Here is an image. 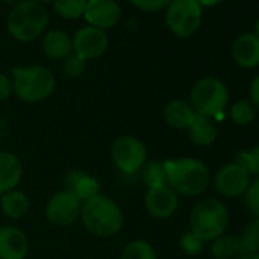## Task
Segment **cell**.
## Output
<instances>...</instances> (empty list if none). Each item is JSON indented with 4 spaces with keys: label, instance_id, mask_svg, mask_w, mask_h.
<instances>
[{
    "label": "cell",
    "instance_id": "6da1fadb",
    "mask_svg": "<svg viewBox=\"0 0 259 259\" xmlns=\"http://www.w3.org/2000/svg\"><path fill=\"white\" fill-rule=\"evenodd\" d=\"M168 186L180 195L195 197L206 191L210 176L207 166L194 157L165 160Z\"/></svg>",
    "mask_w": 259,
    "mask_h": 259
},
{
    "label": "cell",
    "instance_id": "7a4b0ae2",
    "mask_svg": "<svg viewBox=\"0 0 259 259\" xmlns=\"http://www.w3.org/2000/svg\"><path fill=\"white\" fill-rule=\"evenodd\" d=\"M79 218L85 230L99 238L113 236L123 226L120 207L111 198L101 194L82 203Z\"/></svg>",
    "mask_w": 259,
    "mask_h": 259
},
{
    "label": "cell",
    "instance_id": "3957f363",
    "mask_svg": "<svg viewBox=\"0 0 259 259\" xmlns=\"http://www.w3.org/2000/svg\"><path fill=\"white\" fill-rule=\"evenodd\" d=\"M49 14L43 5L34 0H22L17 4L7 20L8 32L19 41H34L48 28Z\"/></svg>",
    "mask_w": 259,
    "mask_h": 259
},
{
    "label": "cell",
    "instance_id": "277c9868",
    "mask_svg": "<svg viewBox=\"0 0 259 259\" xmlns=\"http://www.w3.org/2000/svg\"><path fill=\"white\" fill-rule=\"evenodd\" d=\"M191 232L204 241H213L224 235L229 226V210L226 206L215 198H206L198 201L189 215Z\"/></svg>",
    "mask_w": 259,
    "mask_h": 259
},
{
    "label": "cell",
    "instance_id": "5b68a950",
    "mask_svg": "<svg viewBox=\"0 0 259 259\" xmlns=\"http://www.w3.org/2000/svg\"><path fill=\"white\" fill-rule=\"evenodd\" d=\"M13 92L25 102H40L49 98L55 89V76L45 66L14 67Z\"/></svg>",
    "mask_w": 259,
    "mask_h": 259
},
{
    "label": "cell",
    "instance_id": "8992f818",
    "mask_svg": "<svg viewBox=\"0 0 259 259\" xmlns=\"http://www.w3.org/2000/svg\"><path fill=\"white\" fill-rule=\"evenodd\" d=\"M189 99V104L197 114L210 119L223 114L229 101V92L226 84L218 78L204 76L191 89Z\"/></svg>",
    "mask_w": 259,
    "mask_h": 259
},
{
    "label": "cell",
    "instance_id": "52a82bcc",
    "mask_svg": "<svg viewBox=\"0 0 259 259\" xmlns=\"http://www.w3.org/2000/svg\"><path fill=\"white\" fill-rule=\"evenodd\" d=\"M203 7L198 0H171L166 7V25L168 29L180 37H192L201 25Z\"/></svg>",
    "mask_w": 259,
    "mask_h": 259
},
{
    "label": "cell",
    "instance_id": "ba28073f",
    "mask_svg": "<svg viewBox=\"0 0 259 259\" xmlns=\"http://www.w3.org/2000/svg\"><path fill=\"white\" fill-rule=\"evenodd\" d=\"M111 160L123 174L139 172L148 160L145 145L135 136H120L111 145Z\"/></svg>",
    "mask_w": 259,
    "mask_h": 259
},
{
    "label": "cell",
    "instance_id": "9c48e42d",
    "mask_svg": "<svg viewBox=\"0 0 259 259\" xmlns=\"http://www.w3.org/2000/svg\"><path fill=\"white\" fill-rule=\"evenodd\" d=\"M250 172L241 163H227L220 168L215 176V189L218 191V194L229 198L239 197L245 194L247 188L250 186Z\"/></svg>",
    "mask_w": 259,
    "mask_h": 259
},
{
    "label": "cell",
    "instance_id": "30bf717a",
    "mask_svg": "<svg viewBox=\"0 0 259 259\" xmlns=\"http://www.w3.org/2000/svg\"><path fill=\"white\" fill-rule=\"evenodd\" d=\"M82 203L69 191H60L46 204V218L55 226L66 227L79 218Z\"/></svg>",
    "mask_w": 259,
    "mask_h": 259
},
{
    "label": "cell",
    "instance_id": "8fae6325",
    "mask_svg": "<svg viewBox=\"0 0 259 259\" xmlns=\"http://www.w3.org/2000/svg\"><path fill=\"white\" fill-rule=\"evenodd\" d=\"M108 46V38L104 31L93 28V26H84L78 29L72 38V49L73 54L78 57L87 60L99 58Z\"/></svg>",
    "mask_w": 259,
    "mask_h": 259
},
{
    "label": "cell",
    "instance_id": "7c38bea8",
    "mask_svg": "<svg viewBox=\"0 0 259 259\" xmlns=\"http://www.w3.org/2000/svg\"><path fill=\"white\" fill-rule=\"evenodd\" d=\"M120 16L122 10L116 0H87L84 17L93 28L110 29L119 23Z\"/></svg>",
    "mask_w": 259,
    "mask_h": 259
},
{
    "label": "cell",
    "instance_id": "4fadbf2b",
    "mask_svg": "<svg viewBox=\"0 0 259 259\" xmlns=\"http://www.w3.org/2000/svg\"><path fill=\"white\" fill-rule=\"evenodd\" d=\"M177 207L179 197L168 185L150 188L145 194V209L154 218H169L176 213Z\"/></svg>",
    "mask_w": 259,
    "mask_h": 259
},
{
    "label": "cell",
    "instance_id": "5bb4252c",
    "mask_svg": "<svg viewBox=\"0 0 259 259\" xmlns=\"http://www.w3.org/2000/svg\"><path fill=\"white\" fill-rule=\"evenodd\" d=\"M29 251V241L26 235L14 227H0V259H25Z\"/></svg>",
    "mask_w": 259,
    "mask_h": 259
},
{
    "label": "cell",
    "instance_id": "9a60e30c",
    "mask_svg": "<svg viewBox=\"0 0 259 259\" xmlns=\"http://www.w3.org/2000/svg\"><path fill=\"white\" fill-rule=\"evenodd\" d=\"M233 61L242 69H254L259 66V37L256 34L239 35L232 46Z\"/></svg>",
    "mask_w": 259,
    "mask_h": 259
},
{
    "label": "cell",
    "instance_id": "2e32d148",
    "mask_svg": "<svg viewBox=\"0 0 259 259\" xmlns=\"http://www.w3.org/2000/svg\"><path fill=\"white\" fill-rule=\"evenodd\" d=\"M22 174L23 166L19 157L8 151H0V195L16 189Z\"/></svg>",
    "mask_w": 259,
    "mask_h": 259
},
{
    "label": "cell",
    "instance_id": "e0dca14e",
    "mask_svg": "<svg viewBox=\"0 0 259 259\" xmlns=\"http://www.w3.org/2000/svg\"><path fill=\"white\" fill-rule=\"evenodd\" d=\"M66 191L73 194L81 203L99 194V182L84 171H72L66 179Z\"/></svg>",
    "mask_w": 259,
    "mask_h": 259
},
{
    "label": "cell",
    "instance_id": "ac0fdd59",
    "mask_svg": "<svg viewBox=\"0 0 259 259\" xmlns=\"http://www.w3.org/2000/svg\"><path fill=\"white\" fill-rule=\"evenodd\" d=\"M195 111L189 102L183 99H172L166 104L163 110V117L166 123L177 130H188L195 117Z\"/></svg>",
    "mask_w": 259,
    "mask_h": 259
},
{
    "label": "cell",
    "instance_id": "d6986e66",
    "mask_svg": "<svg viewBox=\"0 0 259 259\" xmlns=\"http://www.w3.org/2000/svg\"><path fill=\"white\" fill-rule=\"evenodd\" d=\"M43 51L51 60H64L73 52L72 38L60 29L49 31L43 38Z\"/></svg>",
    "mask_w": 259,
    "mask_h": 259
},
{
    "label": "cell",
    "instance_id": "ffe728a7",
    "mask_svg": "<svg viewBox=\"0 0 259 259\" xmlns=\"http://www.w3.org/2000/svg\"><path fill=\"white\" fill-rule=\"evenodd\" d=\"M188 136L192 144L200 147H209L217 141L218 130L209 117L195 114L192 123L188 128Z\"/></svg>",
    "mask_w": 259,
    "mask_h": 259
},
{
    "label": "cell",
    "instance_id": "44dd1931",
    "mask_svg": "<svg viewBox=\"0 0 259 259\" xmlns=\"http://www.w3.org/2000/svg\"><path fill=\"white\" fill-rule=\"evenodd\" d=\"M0 210L8 218L19 220L29 210V198L25 192L13 189L0 195Z\"/></svg>",
    "mask_w": 259,
    "mask_h": 259
},
{
    "label": "cell",
    "instance_id": "7402d4cb",
    "mask_svg": "<svg viewBox=\"0 0 259 259\" xmlns=\"http://www.w3.org/2000/svg\"><path fill=\"white\" fill-rule=\"evenodd\" d=\"M238 241L239 253L236 259H251L256 253H259V218H254L244 227Z\"/></svg>",
    "mask_w": 259,
    "mask_h": 259
},
{
    "label": "cell",
    "instance_id": "603a6c76",
    "mask_svg": "<svg viewBox=\"0 0 259 259\" xmlns=\"http://www.w3.org/2000/svg\"><path fill=\"white\" fill-rule=\"evenodd\" d=\"M239 253V241L233 235H221L210 244V254L213 259H232Z\"/></svg>",
    "mask_w": 259,
    "mask_h": 259
},
{
    "label": "cell",
    "instance_id": "cb8c5ba5",
    "mask_svg": "<svg viewBox=\"0 0 259 259\" xmlns=\"http://www.w3.org/2000/svg\"><path fill=\"white\" fill-rule=\"evenodd\" d=\"M141 172H142V180L148 186V189L150 188H156V186L168 185L165 162L147 160V163L144 165V168L141 169Z\"/></svg>",
    "mask_w": 259,
    "mask_h": 259
},
{
    "label": "cell",
    "instance_id": "d4e9b609",
    "mask_svg": "<svg viewBox=\"0 0 259 259\" xmlns=\"http://www.w3.org/2000/svg\"><path fill=\"white\" fill-rule=\"evenodd\" d=\"M120 259H157V254L150 242L144 239H135L123 247Z\"/></svg>",
    "mask_w": 259,
    "mask_h": 259
},
{
    "label": "cell",
    "instance_id": "484cf974",
    "mask_svg": "<svg viewBox=\"0 0 259 259\" xmlns=\"http://www.w3.org/2000/svg\"><path fill=\"white\" fill-rule=\"evenodd\" d=\"M87 0H54V11L67 20L79 19L84 16Z\"/></svg>",
    "mask_w": 259,
    "mask_h": 259
},
{
    "label": "cell",
    "instance_id": "4316f807",
    "mask_svg": "<svg viewBox=\"0 0 259 259\" xmlns=\"http://www.w3.org/2000/svg\"><path fill=\"white\" fill-rule=\"evenodd\" d=\"M230 117L238 125H247L256 117V108L251 105L248 99L236 101L230 108Z\"/></svg>",
    "mask_w": 259,
    "mask_h": 259
},
{
    "label": "cell",
    "instance_id": "83f0119b",
    "mask_svg": "<svg viewBox=\"0 0 259 259\" xmlns=\"http://www.w3.org/2000/svg\"><path fill=\"white\" fill-rule=\"evenodd\" d=\"M85 66L87 61L73 52L63 60V72L67 78H79L85 72Z\"/></svg>",
    "mask_w": 259,
    "mask_h": 259
},
{
    "label": "cell",
    "instance_id": "f1b7e54d",
    "mask_svg": "<svg viewBox=\"0 0 259 259\" xmlns=\"http://www.w3.org/2000/svg\"><path fill=\"white\" fill-rule=\"evenodd\" d=\"M235 162L245 166L250 176L259 177V145H256L250 151H242L241 154H238Z\"/></svg>",
    "mask_w": 259,
    "mask_h": 259
},
{
    "label": "cell",
    "instance_id": "f546056e",
    "mask_svg": "<svg viewBox=\"0 0 259 259\" xmlns=\"http://www.w3.org/2000/svg\"><path fill=\"white\" fill-rule=\"evenodd\" d=\"M203 244H204V242H203L201 239H198L191 230L185 232V233L182 235V238H180V247H182V250H183L186 254H189V256H195V254L201 253Z\"/></svg>",
    "mask_w": 259,
    "mask_h": 259
},
{
    "label": "cell",
    "instance_id": "4dcf8cb0",
    "mask_svg": "<svg viewBox=\"0 0 259 259\" xmlns=\"http://www.w3.org/2000/svg\"><path fill=\"white\" fill-rule=\"evenodd\" d=\"M245 206L256 218H259V177L250 183L245 191Z\"/></svg>",
    "mask_w": 259,
    "mask_h": 259
},
{
    "label": "cell",
    "instance_id": "1f68e13d",
    "mask_svg": "<svg viewBox=\"0 0 259 259\" xmlns=\"http://www.w3.org/2000/svg\"><path fill=\"white\" fill-rule=\"evenodd\" d=\"M171 0H130V4L139 8L141 11H148V13H156L169 5Z\"/></svg>",
    "mask_w": 259,
    "mask_h": 259
},
{
    "label": "cell",
    "instance_id": "d6a6232c",
    "mask_svg": "<svg viewBox=\"0 0 259 259\" xmlns=\"http://www.w3.org/2000/svg\"><path fill=\"white\" fill-rule=\"evenodd\" d=\"M13 93V81L8 75L0 73V102L8 99Z\"/></svg>",
    "mask_w": 259,
    "mask_h": 259
},
{
    "label": "cell",
    "instance_id": "836d02e7",
    "mask_svg": "<svg viewBox=\"0 0 259 259\" xmlns=\"http://www.w3.org/2000/svg\"><path fill=\"white\" fill-rule=\"evenodd\" d=\"M248 95H250V102L254 108L259 110V75L251 81L250 89H248Z\"/></svg>",
    "mask_w": 259,
    "mask_h": 259
},
{
    "label": "cell",
    "instance_id": "e575fe53",
    "mask_svg": "<svg viewBox=\"0 0 259 259\" xmlns=\"http://www.w3.org/2000/svg\"><path fill=\"white\" fill-rule=\"evenodd\" d=\"M221 2H223V0H198V4L201 7H213V5H218Z\"/></svg>",
    "mask_w": 259,
    "mask_h": 259
},
{
    "label": "cell",
    "instance_id": "d590c367",
    "mask_svg": "<svg viewBox=\"0 0 259 259\" xmlns=\"http://www.w3.org/2000/svg\"><path fill=\"white\" fill-rule=\"evenodd\" d=\"M4 4H7V5H13V7H16L17 4H20L22 0H2Z\"/></svg>",
    "mask_w": 259,
    "mask_h": 259
},
{
    "label": "cell",
    "instance_id": "8d00e7d4",
    "mask_svg": "<svg viewBox=\"0 0 259 259\" xmlns=\"http://www.w3.org/2000/svg\"><path fill=\"white\" fill-rule=\"evenodd\" d=\"M34 2H37V4H48V2H54V0H34Z\"/></svg>",
    "mask_w": 259,
    "mask_h": 259
},
{
    "label": "cell",
    "instance_id": "74e56055",
    "mask_svg": "<svg viewBox=\"0 0 259 259\" xmlns=\"http://www.w3.org/2000/svg\"><path fill=\"white\" fill-rule=\"evenodd\" d=\"M256 35L259 37V20H257V23H256Z\"/></svg>",
    "mask_w": 259,
    "mask_h": 259
},
{
    "label": "cell",
    "instance_id": "f35d334b",
    "mask_svg": "<svg viewBox=\"0 0 259 259\" xmlns=\"http://www.w3.org/2000/svg\"><path fill=\"white\" fill-rule=\"evenodd\" d=\"M251 259H259V253H256V254H254V256H253Z\"/></svg>",
    "mask_w": 259,
    "mask_h": 259
}]
</instances>
